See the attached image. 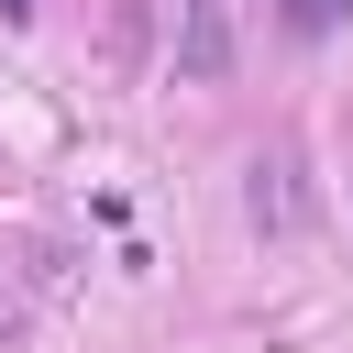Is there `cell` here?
<instances>
[{
	"label": "cell",
	"instance_id": "cell-1",
	"mask_svg": "<svg viewBox=\"0 0 353 353\" xmlns=\"http://www.w3.org/2000/svg\"><path fill=\"white\" fill-rule=\"evenodd\" d=\"M243 210H254V232H309V188H298V154L287 143L243 165Z\"/></svg>",
	"mask_w": 353,
	"mask_h": 353
},
{
	"label": "cell",
	"instance_id": "cell-2",
	"mask_svg": "<svg viewBox=\"0 0 353 353\" xmlns=\"http://www.w3.org/2000/svg\"><path fill=\"white\" fill-rule=\"evenodd\" d=\"M176 77L188 88H221L232 77V0H188L176 11Z\"/></svg>",
	"mask_w": 353,
	"mask_h": 353
},
{
	"label": "cell",
	"instance_id": "cell-3",
	"mask_svg": "<svg viewBox=\"0 0 353 353\" xmlns=\"http://www.w3.org/2000/svg\"><path fill=\"white\" fill-rule=\"evenodd\" d=\"M287 22H298V33H331V22H342V0H287Z\"/></svg>",
	"mask_w": 353,
	"mask_h": 353
},
{
	"label": "cell",
	"instance_id": "cell-4",
	"mask_svg": "<svg viewBox=\"0 0 353 353\" xmlns=\"http://www.w3.org/2000/svg\"><path fill=\"white\" fill-rule=\"evenodd\" d=\"M22 11H33V0H0V22H22Z\"/></svg>",
	"mask_w": 353,
	"mask_h": 353
}]
</instances>
